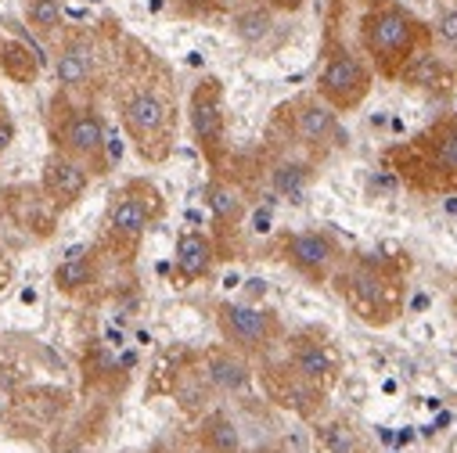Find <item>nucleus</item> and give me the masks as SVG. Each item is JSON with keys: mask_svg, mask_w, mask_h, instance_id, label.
<instances>
[{"mask_svg": "<svg viewBox=\"0 0 457 453\" xmlns=\"http://www.w3.org/2000/svg\"><path fill=\"white\" fill-rule=\"evenodd\" d=\"M436 33H439V40L457 44V8H450V12H443V15L436 19Z\"/></svg>", "mask_w": 457, "mask_h": 453, "instance_id": "23", "label": "nucleus"}, {"mask_svg": "<svg viewBox=\"0 0 457 453\" xmlns=\"http://www.w3.org/2000/svg\"><path fill=\"white\" fill-rule=\"evenodd\" d=\"M205 202H209V209H212V216L216 219H227L231 223L238 212H242V198L227 187V184H212L209 191H205Z\"/></svg>", "mask_w": 457, "mask_h": 453, "instance_id": "17", "label": "nucleus"}, {"mask_svg": "<svg viewBox=\"0 0 457 453\" xmlns=\"http://www.w3.org/2000/svg\"><path fill=\"white\" fill-rule=\"evenodd\" d=\"M436 159H439V166H443V169L457 173V130H453V134H446V141L439 144V155H436Z\"/></svg>", "mask_w": 457, "mask_h": 453, "instance_id": "24", "label": "nucleus"}, {"mask_svg": "<svg viewBox=\"0 0 457 453\" xmlns=\"http://www.w3.org/2000/svg\"><path fill=\"white\" fill-rule=\"evenodd\" d=\"M54 453H87V449H83V446H72V442H69V446H58Z\"/></svg>", "mask_w": 457, "mask_h": 453, "instance_id": "29", "label": "nucleus"}, {"mask_svg": "<svg viewBox=\"0 0 457 453\" xmlns=\"http://www.w3.org/2000/svg\"><path fill=\"white\" fill-rule=\"evenodd\" d=\"M295 371L303 375V378H310V382H324V378H331L335 375V357L324 350V346H299L295 350Z\"/></svg>", "mask_w": 457, "mask_h": 453, "instance_id": "13", "label": "nucleus"}, {"mask_svg": "<svg viewBox=\"0 0 457 453\" xmlns=\"http://www.w3.org/2000/svg\"><path fill=\"white\" fill-rule=\"evenodd\" d=\"M205 446L212 453H238L242 449V435H238L235 421L227 417V414H212L205 421Z\"/></svg>", "mask_w": 457, "mask_h": 453, "instance_id": "14", "label": "nucleus"}, {"mask_svg": "<svg viewBox=\"0 0 457 453\" xmlns=\"http://www.w3.org/2000/svg\"><path fill=\"white\" fill-rule=\"evenodd\" d=\"M123 119H127L130 134L152 137V134H159L162 123H166V101H162L159 94H152V90H137V94L127 101V108H123Z\"/></svg>", "mask_w": 457, "mask_h": 453, "instance_id": "5", "label": "nucleus"}, {"mask_svg": "<svg viewBox=\"0 0 457 453\" xmlns=\"http://www.w3.org/2000/svg\"><path fill=\"white\" fill-rule=\"evenodd\" d=\"M65 148L72 155H97L104 148V127L94 111H76L65 127Z\"/></svg>", "mask_w": 457, "mask_h": 453, "instance_id": "7", "label": "nucleus"}, {"mask_svg": "<svg viewBox=\"0 0 457 453\" xmlns=\"http://www.w3.org/2000/svg\"><path fill=\"white\" fill-rule=\"evenodd\" d=\"M443 76H446V69L436 54H418L407 69V79L418 83V86H436V83H443Z\"/></svg>", "mask_w": 457, "mask_h": 453, "instance_id": "19", "label": "nucleus"}, {"mask_svg": "<svg viewBox=\"0 0 457 453\" xmlns=\"http://www.w3.org/2000/svg\"><path fill=\"white\" fill-rule=\"evenodd\" d=\"M414 44V22L400 8H382L368 19V47L378 62H396Z\"/></svg>", "mask_w": 457, "mask_h": 453, "instance_id": "2", "label": "nucleus"}, {"mask_svg": "<svg viewBox=\"0 0 457 453\" xmlns=\"http://www.w3.org/2000/svg\"><path fill=\"white\" fill-rule=\"evenodd\" d=\"M148 219H152L148 205H145L141 198H134V194L120 198L116 209H112V226H116L123 238H141V235H145V226H148Z\"/></svg>", "mask_w": 457, "mask_h": 453, "instance_id": "11", "label": "nucleus"}, {"mask_svg": "<svg viewBox=\"0 0 457 453\" xmlns=\"http://www.w3.org/2000/svg\"><path fill=\"white\" fill-rule=\"evenodd\" d=\"M331 256H335L331 242H328L324 235H317V231L295 235V238L288 242V259H292L299 270H306V274H317V270H324V267L331 263Z\"/></svg>", "mask_w": 457, "mask_h": 453, "instance_id": "8", "label": "nucleus"}, {"mask_svg": "<svg viewBox=\"0 0 457 453\" xmlns=\"http://www.w3.org/2000/svg\"><path fill=\"white\" fill-rule=\"evenodd\" d=\"M47 184H51V191L62 198V202H76L83 191H87V169L83 166H76L72 159H51L47 162Z\"/></svg>", "mask_w": 457, "mask_h": 453, "instance_id": "9", "label": "nucleus"}, {"mask_svg": "<svg viewBox=\"0 0 457 453\" xmlns=\"http://www.w3.org/2000/svg\"><path fill=\"white\" fill-rule=\"evenodd\" d=\"M191 130L198 137V144L212 155L223 141V108H220V90L216 79H205L195 97H191Z\"/></svg>", "mask_w": 457, "mask_h": 453, "instance_id": "3", "label": "nucleus"}, {"mask_svg": "<svg viewBox=\"0 0 457 453\" xmlns=\"http://www.w3.org/2000/svg\"><path fill=\"white\" fill-rule=\"evenodd\" d=\"M253 223H256V226H253V231H256V235H267V231H270V209H260Z\"/></svg>", "mask_w": 457, "mask_h": 453, "instance_id": "26", "label": "nucleus"}, {"mask_svg": "<svg viewBox=\"0 0 457 453\" xmlns=\"http://www.w3.org/2000/svg\"><path fill=\"white\" fill-rule=\"evenodd\" d=\"M209 378H212V385L223 389V392H242V389H249V367H245L242 360H235V357H223V353L209 357Z\"/></svg>", "mask_w": 457, "mask_h": 453, "instance_id": "12", "label": "nucleus"}, {"mask_svg": "<svg viewBox=\"0 0 457 453\" xmlns=\"http://www.w3.org/2000/svg\"><path fill=\"white\" fill-rule=\"evenodd\" d=\"M306 180H310V173H306V166H295V162H285V166H278V169H274V187H278L281 194H288L292 202H303V191H306Z\"/></svg>", "mask_w": 457, "mask_h": 453, "instance_id": "16", "label": "nucleus"}, {"mask_svg": "<svg viewBox=\"0 0 457 453\" xmlns=\"http://www.w3.org/2000/svg\"><path fill=\"white\" fill-rule=\"evenodd\" d=\"M120 155H123V144H120V137H108V159L116 162Z\"/></svg>", "mask_w": 457, "mask_h": 453, "instance_id": "27", "label": "nucleus"}, {"mask_svg": "<svg viewBox=\"0 0 457 453\" xmlns=\"http://www.w3.org/2000/svg\"><path fill=\"white\" fill-rule=\"evenodd\" d=\"M267 33H270V15H267V12H245V15H238V37H242V40L256 44V40H263Z\"/></svg>", "mask_w": 457, "mask_h": 453, "instance_id": "21", "label": "nucleus"}, {"mask_svg": "<svg viewBox=\"0 0 457 453\" xmlns=\"http://www.w3.org/2000/svg\"><path fill=\"white\" fill-rule=\"evenodd\" d=\"M212 267V245L205 235L187 231L177 238V270L184 281H198L205 270Z\"/></svg>", "mask_w": 457, "mask_h": 453, "instance_id": "6", "label": "nucleus"}, {"mask_svg": "<svg viewBox=\"0 0 457 453\" xmlns=\"http://www.w3.org/2000/svg\"><path fill=\"white\" fill-rule=\"evenodd\" d=\"M54 284L62 292H79L83 284H90V263L83 259H62V267L54 270Z\"/></svg>", "mask_w": 457, "mask_h": 453, "instance_id": "18", "label": "nucleus"}, {"mask_svg": "<svg viewBox=\"0 0 457 453\" xmlns=\"http://www.w3.org/2000/svg\"><path fill=\"white\" fill-rule=\"evenodd\" d=\"M87 72H90V54H87V47H79V44L65 47L62 58H58V79H62L65 86H76V83L87 79Z\"/></svg>", "mask_w": 457, "mask_h": 453, "instance_id": "15", "label": "nucleus"}, {"mask_svg": "<svg viewBox=\"0 0 457 453\" xmlns=\"http://www.w3.org/2000/svg\"><path fill=\"white\" fill-rule=\"evenodd\" d=\"M12 141H15V127H12V119H0V152H8Z\"/></svg>", "mask_w": 457, "mask_h": 453, "instance_id": "25", "label": "nucleus"}, {"mask_svg": "<svg viewBox=\"0 0 457 453\" xmlns=\"http://www.w3.org/2000/svg\"><path fill=\"white\" fill-rule=\"evenodd\" d=\"M220 320H223V331L242 346H263L267 334H270V317L263 309H256V306L227 302L220 309Z\"/></svg>", "mask_w": 457, "mask_h": 453, "instance_id": "4", "label": "nucleus"}, {"mask_svg": "<svg viewBox=\"0 0 457 453\" xmlns=\"http://www.w3.org/2000/svg\"><path fill=\"white\" fill-rule=\"evenodd\" d=\"M295 130H299V137L310 141V144L328 141V137L335 134V108H331V104H317V101L303 104L299 116H295Z\"/></svg>", "mask_w": 457, "mask_h": 453, "instance_id": "10", "label": "nucleus"}, {"mask_svg": "<svg viewBox=\"0 0 457 453\" xmlns=\"http://www.w3.org/2000/svg\"><path fill=\"white\" fill-rule=\"evenodd\" d=\"M270 4L281 12H295V8H303V0H270Z\"/></svg>", "mask_w": 457, "mask_h": 453, "instance_id": "28", "label": "nucleus"}, {"mask_svg": "<svg viewBox=\"0 0 457 453\" xmlns=\"http://www.w3.org/2000/svg\"><path fill=\"white\" fill-rule=\"evenodd\" d=\"M324 442H328L331 453H353V435H350V428H342V424L324 428Z\"/></svg>", "mask_w": 457, "mask_h": 453, "instance_id": "22", "label": "nucleus"}, {"mask_svg": "<svg viewBox=\"0 0 457 453\" xmlns=\"http://www.w3.org/2000/svg\"><path fill=\"white\" fill-rule=\"evenodd\" d=\"M29 22L37 29H58L62 26V4L58 0H33L29 4Z\"/></svg>", "mask_w": 457, "mask_h": 453, "instance_id": "20", "label": "nucleus"}, {"mask_svg": "<svg viewBox=\"0 0 457 453\" xmlns=\"http://www.w3.org/2000/svg\"><path fill=\"white\" fill-rule=\"evenodd\" d=\"M371 72L353 54H335L320 72V94L331 101V108H353L368 97Z\"/></svg>", "mask_w": 457, "mask_h": 453, "instance_id": "1", "label": "nucleus"}]
</instances>
